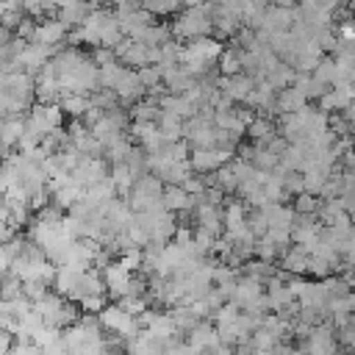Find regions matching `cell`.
Segmentation results:
<instances>
[{"label": "cell", "instance_id": "obj_1", "mask_svg": "<svg viewBox=\"0 0 355 355\" xmlns=\"http://www.w3.org/2000/svg\"><path fill=\"white\" fill-rule=\"evenodd\" d=\"M175 39H197V36H208L214 31V3H200V6H189L178 14V19L172 22Z\"/></svg>", "mask_w": 355, "mask_h": 355}, {"label": "cell", "instance_id": "obj_2", "mask_svg": "<svg viewBox=\"0 0 355 355\" xmlns=\"http://www.w3.org/2000/svg\"><path fill=\"white\" fill-rule=\"evenodd\" d=\"M164 180L155 175V172H144L133 186L130 191L125 194V200L130 202V208L139 214V211H153V208H161L164 205ZM166 208V205H164Z\"/></svg>", "mask_w": 355, "mask_h": 355}, {"label": "cell", "instance_id": "obj_3", "mask_svg": "<svg viewBox=\"0 0 355 355\" xmlns=\"http://www.w3.org/2000/svg\"><path fill=\"white\" fill-rule=\"evenodd\" d=\"M136 225L147 233L150 241H169L178 230V222H175V211L169 208H153V211H139L136 214Z\"/></svg>", "mask_w": 355, "mask_h": 355}, {"label": "cell", "instance_id": "obj_4", "mask_svg": "<svg viewBox=\"0 0 355 355\" xmlns=\"http://www.w3.org/2000/svg\"><path fill=\"white\" fill-rule=\"evenodd\" d=\"M100 322H103V327H105V330H111V333L122 336L125 341H128V338H133V336H139V330H141L139 316H136V313H130V311H125L119 302H116V305H105V308L100 311Z\"/></svg>", "mask_w": 355, "mask_h": 355}, {"label": "cell", "instance_id": "obj_5", "mask_svg": "<svg viewBox=\"0 0 355 355\" xmlns=\"http://www.w3.org/2000/svg\"><path fill=\"white\" fill-rule=\"evenodd\" d=\"M255 78L250 72H236V75H219V89L225 97H230L233 103H247V97L255 89Z\"/></svg>", "mask_w": 355, "mask_h": 355}, {"label": "cell", "instance_id": "obj_6", "mask_svg": "<svg viewBox=\"0 0 355 355\" xmlns=\"http://www.w3.org/2000/svg\"><path fill=\"white\" fill-rule=\"evenodd\" d=\"M128 133L133 136V141L136 144H141L147 153H158L161 147H164V133H161V128H158V122H147V119H133L130 122V128H128Z\"/></svg>", "mask_w": 355, "mask_h": 355}, {"label": "cell", "instance_id": "obj_7", "mask_svg": "<svg viewBox=\"0 0 355 355\" xmlns=\"http://www.w3.org/2000/svg\"><path fill=\"white\" fill-rule=\"evenodd\" d=\"M230 153L233 150H225V147H194L191 150V166L194 172H216L219 166H225L230 161Z\"/></svg>", "mask_w": 355, "mask_h": 355}, {"label": "cell", "instance_id": "obj_8", "mask_svg": "<svg viewBox=\"0 0 355 355\" xmlns=\"http://www.w3.org/2000/svg\"><path fill=\"white\" fill-rule=\"evenodd\" d=\"M103 277H105L108 294H111L114 300H119V297H125V294L130 291L133 272H130L122 261H116V263H105V266H103Z\"/></svg>", "mask_w": 355, "mask_h": 355}, {"label": "cell", "instance_id": "obj_9", "mask_svg": "<svg viewBox=\"0 0 355 355\" xmlns=\"http://www.w3.org/2000/svg\"><path fill=\"white\" fill-rule=\"evenodd\" d=\"M191 214H194V222L200 225V227H205V230H211V233H222V227H225V214H222V205H214V202H205V200H197V205L191 208Z\"/></svg>", "mask_w": 355, "mask_h": 355}, {"label": "cell", "instance_id": "obj_10", "mask_svg": "<svg viewBox=\"0 0 355 355\" xmlns=\"http://www.w3.org/2000/svg\"><path fill=\"white\" fill-rule=\"evenodd\" d=\"M114 92L119 94V103H122V105H133L136 100H141V97L147 94V86L141 83L139 69H125V75L119 78V83H116Z\"/></svg>", "mask_w": 355, "mask_h": 355}, {"label": "cell", "instance_id": "obj_11", "mask_svg": "<svg viewBox=\"0 0 355 355\" xmlns=\"http://www.w3.org/2000/svg\"><path fill=\"white\" fill-rule=\"evenodd\" d=\"M297 22V8L288 6H269L263 11L261 28L258 31H291V25Z\"/></svg>", "mask_w": 355, "mask_h": 355}, {"label": "cell", "instance_id": "obj_12", "mask_svg": "<svg viewBox=\"0 0 355 355\" xmlns=\"http://www.w3.org/2000/svg\"><path fill=\"white\" fill-rule=\"evenodd\" d=\"M355 100V83H336L319 97V108L324 111H344Z\"/></svg>", "mask_w": 355, "mask_h": 355}, {"label": "cell", "instance_id": "obj_13", "mask_svg": "<svg viewBox=\"0 0 355 355\" xmlns=\"http://www.w3.org/2000/svg\"><path fill=\"white\" fill-rule=\"evenodd\" d=\"M247 105H252L255 111H277V89L269 80H258L252 94L247 97Z\"/></svg>", "mask_w": 355, "mask_h": 355}, {"label": "cell", "instance_id": "obj_14", "mask_svg": "<svg viewBox=\"0 0 355 355\" xmlns=\"http://www.w3.org/2000/svg\"><path fill=\"white\" fill-rule=\"evenodd\" d=\"M261 286H263V280H258V277H252V275L244 272V275H239V280H236V291H233L230 300L239 302V305L244 308V305H250L252 300H258V297L263 294Z\"/></svg>", "mask_w": 355, "mask_h": 355}, {"label": "cell", "instance_id": "obj_15", "mask_svg": "<svg viewBox=\"0 0 355 355\" xmlns=\"http://www.w3.org/2000/svg\"><path fill=\"white\" fill-rule=\"evenodd\" d=\"M67 31H69L67 22H61L58 17H50L47 22H39V25H36L33 42H42V44H61V42L67 39Z\"/></svg>", "mask_w": 355, "mask_h": 355}, {"label": "cell", "instance_id": "obj_16", "mask_svg": "<svg viewBox=\"0 0 355 355\" xmlns=\"http://www.w3.org/2000/svg\"><path fill=\"white\" fill-rule=\"evenodd\" d=\"M164 205L169 208V211H191L194 205H197V197L194 194H189L180 183H166V189H164Z\"/></svg>", "mask_w": 355, "mask_h": 355}, {"label": "cell", "instance_id": "obj_17", "mask_svg": "<svg viewBox=\"0 0 355 355\" xmlns=\"http://www.w3.org/2000/svg\"><path fill=\"white\" fill-rule=\"evenodd\" d=\"M308 266H311V250L305 244H297L294 241V247H286L283 250V269L286 272L302 275V272H308Z\"/></svg>", "mask_w": 355, "mask_h": 355}, {"label": "cell", "instance_id": "obj_18", "mask_svg": "<svg viewBox=\"0 0 355 355\" xmlns=\"http://www.w3.org/2000/svg\"><path fill=\"white\" fill-rule=\"evenodd\" d=\"M80 275H83V266H75V263H58V269H55V280H53L55 291L64 294V297H72V291H75Z\"/></svg>", "mask_w": 355, "mask_h": 355}, {"label": "cell", "instance_id": "obj_19", "mask_svg": "<svg viewBox=\"0 0 355 355\" xmlns=\"http://www.w3.org/2000/svg\"><path fill=\"white\" fill-rule=\"evenodd\" d=\"M86 58V53H80V50H75V47H67V50H58L50 61H53V67H55V75H58V80H64V78H69L75 69H78V64Z\"/></svg>", "mask_w": 355, "mask_h": 355}, {"label": "cell", "instance_id": "obj_20", "mask_svg": "<svg viewBox=\"0 0 355 355\" xmlns=\"http://www.w3.org/2000/svg\"><path fill=\"white\" fill-rule=\"evenodd\" d=\"M308 105V94L302 89H297L294 83L277 92V114H291V111H302Z\"/></svg>", "mask_w": 355, "mask_h": 355}, {"label": "cell", "instance_id": "obj_21", "mask_svg": "<svg viewBox=\"0 0 355 355\" xmlns=\"http://www.w3.org/2000/svg\"><path fill=\"white\" fill-rule=\"evenodd\" d=\"M263 214L269 219V227H291L294 225V216H297V208H288V205H283L277 200V202H266L263 205Z\"/></svg>", "mask_w": 355, "mask_h": 355}, {"label": "cell", "instance_id": "obj_22", "mask_svg": "<svg viewBox=\"0 0 355 355\" xmlns=\"http://www.w3.org/2000/svg\"><path fill=\"white\" fill-rule=\"evenodd\" d=\"M161 103H158V97L155 94H144L141 100H136L133 105H130V116L133 119H147V122H158V116H161Z\"/></svg>", "mask_w": 355, "mask_h": 355}, {"label": "cell", "instance_id": "obj_23", "mask_svg": "<svg viewBox=\"0 0 355 355\" xmlns=\"http://www.w3.org/2000/svg\"><path fill=\"white\" fill-rule=\"evenodd\" d=\"M25 130H28V119H22V116H3V147H6V153H11V147L19 144Z\"/></svg>", "mask_w": 355, "mask_h": 355}, {"label": "cell", "instance_id": "obj_24", "mask_svg": "<svg viewBox=\"0 0 355 355\" xmlns=\"http://www.w3.org/2000/svg\"><path fill=\"white\" fill-rule=\"evenodd\" d=\"M89 0H69L67 6H61L58 8V19L61 22H67L69 28L72 25H83L86 22V17H89Z\"/></svg>", "mask_w": 355, "mask_h": 355}, {"label": "cell", "instance_id": "obj_25", "mask_svg": "<svg viewBox=\"0 0 355 355\" xmlns=\"http://www.w3.org/2000/svg\"><path fill=\"white\" fill-rule=\"evenodd\" d=\"M294 78H297V67L294 64H288V61H277L272 69H269V75H266V80L280 92V89H286V86H291L294 83Z\"/></svg>", "mask_w": 355, "mask_h": 355}, {"label": "cell", "instance_id": "obj_26", "mask_svg": "<svg viewBox=\"0 0 355 355\" xmlns=\"http://www.w3.org/2000/svg\"><path fill=\"white\" fill-rule=\"evenodd\" d=\"M158 128H161V133H164L166 141L183 139V133H186V122H183V116L169 114V111H161V116H158Z\"/></svg>", "mask_w": 355, "mask_h": 355}, {"label": "cell", "instance_id": "obj_27", "mask_svg": "<svg viewBox=\"0 0 355 355\" xmlns=\"http://www.w3.org/2000/svg\"><path fill=\"white\" fill-rule=\"evenodd\" d=\"M247 136L255 141V144H266L277 136V128L272 119H263V116H255L250 125H247Z\"/></svg>", "mask_w": 355, "mask_h": 355}, {"label": "cell", "instance_id": "obj_28", "mask_svg": "<svg viewBox=\"0 0 355 355\" xmlns=\"http://www.w3.org/2000/svg\"><path fill=\"white\" fill-rule=\"evenodd\" d=\"M89 105H92V94L69 92V94H64V97H61V108H64L69 116H83Z\"/></svg>", "mask_w": 355, "mask_h": 355}, {"label": "cell", "instance_id": "obj_29", "mask_svg": "<svg viewBox=\"0 0 355 355\" xmlns=\"http://www.w3.org/2000/svg\"><path fill=\"white\" fill-rule=\"evenodd\" d=\"M125 69H128V67H122L119 58H114V61H108V64H100V86H103V89H116V83H119V78L125 75Z\"/></svg>", "mask_w": 355, "mask_h": 355}, {"label": "cell", "instance_id": "obj_30", "mask_svg": "<svg viewBox=\"0 0 355 355\" xmlns=\"http://www.w3.org/2000/svg\"><path fill=\"white\" fill-rule=\"evenodd\" d=\"M219 72L222 75H236V72H244V64H241V47H230L219 55Z\"/></svg>", "mask_w": 355, "mask_h": 355}, {"label": "cell", "instance_id": "obj_31", "mask_svg": "<svg viewBox=\"0 0 355 355\" xmlns=\"http://www.w3.org/2000/svg\"><path fill=\"white\" fill-rule=\"evenodd\" d=\"M313 75L324 83V86H336L338 83V61L336 58H322L319 64H316V69H313Z\"/></svg>", "mask_w": 355, "mask_h": 355}, {"label": "cell", "instance_id": "obj_32", "mask_svg": "<svg viewBox=\"0 0 355 355\" xmlns=\"http://www.w3.org/2000/svg\"><path fill=\"white\" fill-rule=\"evenodd\" d=\"M111 178L116 180V189H119L122 194H128V191H130V186L136 183V175H133V169L128 166V161L114 164V166H111Z\"/></svg>", "mask_w": 355, "mask_h": 355}, {"label": "cell", "instance_id": "obj_33", "mask_svg": "<svg viewBox=\"0 0 355 355\" xmlns=\"http://www.w3.org/2000/svg\"><path fill=\"white\" fill-rule=\"evenodd\" d=\"M216 186L225 189V191H236V189H239V175H236L233 161H227L225 166L216 169Z\"/></svg>", "mask_w": 355, "mask_h": 355}, {"label": "cell", "instance_id": "obj_34", "mask_svg": "<svg viewBox=\"0 0 355 355\" xmlns=\"http://www.w3.org/2000/svg\"><path fill=\"white\" fill-rule=\"evenodd\" d=\"M327 178H330V175H327V172H322V169H305V172H302L305 191H311V194H319V197H322Z\"/></svg>", "mask_w": 355, "mask_h": 355}, {"label": "cell", "instance_id": "obj_35", "mask_svg": "<svg viewBox=\"0 0 355 355\" xmlns=\"http://www.w3.org/2000/svg\"><path fill=\"white\" fill-rule=\"evenodd\" d=\"M319 205H322L319 194L300 191V194L294 197V208H297V214H319Z\"/></svg>", "mask_w": 355, "mask_h": 355}, {"label": "cell", "instance_id": "obj_36", "mask_svg": "<svg viewBox=\"0 0 355 355\" xmlns=\"http://www.w3.org/2000/svg\"><path fill=\"white\" fill-rule=\"evenodd\" d=\"M277 344H280V338L275 336V333H269L266 327H258L255 333H252V349H258V352H269V349H277Z\"/></svg>", "mask_w": 355, "mask_h": 355}, {"label": "cell", "instance_id": "obj_37", "mask_svg": "<svg viewBox=\"0 0 355 355\" xmlns=\"http://www.w3.org/2000/svg\"><path fill=\"white\" fill-rule=\"evenodd\" d=\"M244 272L266 283V280H269V277H272L277 269L272 266V261H263V258H258V261H250V263H244Z\"/></svg>", "mask_w": 355, "mask_h": 355}, {"label": "cell", "instance_id": "obj_38", "mask_svg": "<svg viewBox=\"0 0 355 355\" xmlns=\"http://www.w3.org/2000/svg\"><path fill=\"white\" fill-rule=\"evenodd\" d=\"M186 0H144V8L153 11L155 17H166V14H175Z\"/></svg>", "mask_w": 355, "mask_h": 355}, {"label": "cell", "instance_id": "obj_39", "mask_svg": "<svg viewBox=\"0 0 355 355\" xmlns=\"http://www.w3.org/2000/svg\"><path fill=\"white\" fill-rule=\"evenodd\" d=\"M255 255L263 258V261H275L277 255H283V250L269 236H261V239H255Z\"/></svg>", "mask_w": 355, "mask_h": 355}, {"label": "cell", "instance_id": "obj_40", "mask_svg": "<svg viewBox=\"0 0 355 355\" xmlns=\"http://www.w3.org/2000/svg\"><path fill=\"white\" fill-rule=\"evenodd\" d=\"M92 103L108 111V108H114V105H119V94H116L114 89H103V86H100L97 92H92Z\"/></svg>", "mask_w": 355, "mask_h": 355}, {"label": "cell", "instance_id": "obj_41", "mask_svg": "<svg viewBox=\"0 0 355 355\" xmlns=\"http://www.w3.org/2000/svg\"><path fill=\"white\" fill-rule=\"evenodd\" d=\"M247 222H250V230H252V233H255L258 239L269 233V219H266L263 208H255L252 214H247Z\"/></svg>", "mask_w": 355, "mask_h": 355}, {"label": "cell", "instance_id": "obj_42", "mask_svg": "<svg viewBox=\"0 0 355 355\" xmlns=\"http://www.w3.org/2000/svg\"><path fill=\"white\" fill-rule=\"evenodd\" d=\"M222 214H225V225H236V222H244L247 219V211H244V205L241 202H225L222 205Z\"/></svg>", "mask_w": 355, "mask_h": 355}, {"label": "cell", "instance_id": "obj_43", "mask_svg": "<svg viewBox=\"0 0 355 355\" xmlns=\"http://www.w3.org/2000/svg\"><path fill=\"white\" fill-rule=\"evenodd\" d=\"M308 272L324 280V277H330V275L336 272V266H333L330 261H324V258H319V255H311V266H308Z\"/></svg>", "mask_w": 355, "mask_h": 355}, {"label": "cell", "instance_id": "obj_44", "mask_svg": "<svg viewBox=\"0 0 355 355\" xmlns=\"http://www.w3.org/2000/svg\"><path fill=\"white\" fill-rule=\"evenodd\" d=\"M78 305H80V311H86V313H100V311L105 308V294H92V297H83Z\"/></svg>", "mask_w": 355, "mask_h": 355}, {"label": "cell", "instance_id": "obj_45", "mask_svg": "<svg viewBox=\"0 0 355 355\" xmlns=\"http://www.w3.org/2000/svg\"><path fill=\"white\" fill-rule=\"evenodd\" d=\"M205 186H208V183H205V175H202V172H200V175H189V178L183 180V189H186L189 194H194V197L202 194Z\"/></svg>", "mask_w": 355, "mask_h": 355}, {"label": "cell", "instance_id": "obj_46", "mask_svg": "<svg viewBox=\"0 0 355 355\" xmlns=\"http://www.w3.org/2000/svg\"><path fill=\"white\" fill-rule=\"evenodd\" d=\"M36 25H39V22H33L31 17H22V22H19L14 31H17V36H19V39L33 42V36H36Z\"/></svg>", "mask_w": 355, "mask_h": 355}, {"label": "cell", "instance_id": "obj_47", "mask_svg": "<svg viewBox=\"0 0 355 355\" xmlns=\"http://www.w3.org/2000/svg\"><path fill=\"white\" fill-rule=\"evenodd\" d=\"M47 286H50V283H42V280H25V294L36 302V300H42V297L47 294Z\"/></svg>", "mask_w": 355, "mask_h": 355}, {"label": "cell", "instance_id": "obj_48", "mask_svg": "<svg viewBox=\"0 0 355 355\" xmlns=\"http://www.w3.org/2000/svg\"><path fill=\"white\" fill-rule=\"evenodd\" d=\"M341 205L355 216V189H347V191L341 194Z\"/></svg>", "mask_w": 355, "mask_h": 355}, {"label": "cell", "instance_id": "obj_49", "mask_svg": "<svg viewBox=\"0 0 355 355\" xmlns=\"http://www.w3.org/2000/svg\"><path fill=\"white\" fill-rule=\"evenodd\" d=\"M344 116H347L349 122H355V100H352V103H349V105L344 108Z\"/></svg>", "mask_w": 355, "mask_h": 355}, {"label": "cell", "instance_id": "obj_50", "mask_svg": "<svg viewBox=\"0 0 355 355\" xmlns=\"http://www.w3.org/2000/svg\"><path fill=\"white\" fill-rule=\"evenodd\" d=\"M272 6H288V8H294L297 0H272Z\"/></svg>", "mask_w": 355, "mask_h": 355}, {"label": "cell", "instance_id": "obj_51", "mask_svg": "<svg viewBox=\"0 0 355 355\" xmlns=\"http://www.w3.org/2000/svg\"><path fill=\"white\" fill-rule=\"evenodd\" d=\"M352 324H355V311H352Z\"/></svg>", "mask_w": 355, "mask_h": 355}]
</instances>
